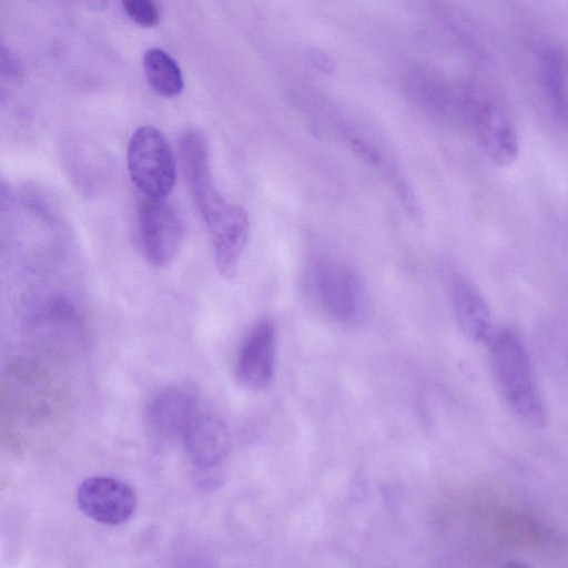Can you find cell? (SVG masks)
I'll return each mask as SVG.
<instances>
[{"mask_svg": "<svg viewBox=\"0 0 568 568\" xmlns=\"http://www.w3.org/2000/svg\"><path fill=\"white\" fill-rule=\"evenodd\" d=\"M487 345L497 387L508 407L525 423L544 426L547 412L521 336L503 327L495 329Z\"/></svg>", "mask_w": 568, "mask_h": 568, "instance_id": "1", "label": "cell"}, {"mask_svg": "<svg viewBox=\"0 0 568 568\" xmlns=\"http://www.w3.org/2000/svg\"><path fill=\"white\" fill-rule=\"evenodd\" d=\"M138 230L141 248L149 263L165 267L175 258L183 227L175 210L164 199H149L142 203Z\"/></svg>", "mask_w": 568, "mask_h": 568, "instance_id": "5", "label": "cell"}, {"mask_svg": "<svg viewBox=\"0 0 568 568\" xmlns=\"http://www.w3.org/2000/svg\"><path fill=\"white\" fill-rule=\"evenodd\" d=\"M0 73L10 82H18L22 79V65L18 57L4 45L0 50Z\"/></svg>", "mask_w": 568, "mask_h": 568, "instance_id": "15", "label": "cell"}, {"mask_svg": "<svg viewBox=\"0 0 568 568\" xmlns=\"http://www.w3.org/2000/svg\"><path fill=\"white\" fill-rule=\"evenodd\" d=\"M276 331L268 320L257 322L244 337L236 361V376L252 390L265 388L275 367Z\"/></svg>", "mask_w": 568, "mask_h": 568, "instance_id": "7", "label": "cell"}, {"mask_svg": "<svg viewBox=\"0 0 568 568\" xmlns=\"http://www.w3.org/2000/svg\"><path fill=\"white\" fill-rule=\"evenodd\" d=\"M182 438L190 459L201 468L223 462L231 445L226 424L212 414L195 413Z\"/></svg>", "mask_w": 568, "mask_h": 568, "instance_id": "9", "label": "cell"}, {"mask_svg": "<svg viewBox=\"0 0 568 568\" xmlns=\"http://www.w3.org/2000/svg\"><path fill=\"white\" fill-rule=\"evenodd\" d=\"M143 69L150 88L164 98L179 95L184 87L176 61L165 51L152 48L143 55Z\"/></svg>", "mask_w": 568, "mask_h": 568, "instance_id": "13", "label": "cell"}, {"mask_svg": "<svg viewBox=\"0 0 568 568\" xmlns=\"http://www.w3.org/2000/svg\"><path fill=\"white\" fill-rule=\"evenodd\" d=\"M312 283L324 310L337 322H356L365 304V290L358 273L332 257L318 258L312 267Z\"/></svg>", "mask_w": 568, "mask_h": 568, "instance_id": "4", "label": "cell"}, {"mask_svg": "<svg viewBox=\"0 0 568 568\" xmlns=\"http://www.w3.org/2000/svg\"><path fill=\"white\" fill-rule=\"evenodd\" d=\"M180 158L187 187L213 236L225 229L243 207L229 203L215 187L211 174L209 148L202 133L190 130L182 134Z\"/></svg>", "mask_w": 568, "mask_h": 568, "instance_id": "2", "label": "cell"}, {"mask_svg": "<svg viewBox=\"0 0 568 568\" xmlns=\"http://www.w3.org/2000/svg\"><path fill=\"white\" fill-rule=\"evenodd\" d=\"M471 119L477 139L487 156L498 165H509L519 155V136L505 110L494 102L473 104Z\"/></svg>", "mask_w": 568, "mask_h": 568, "instance_id": "8", "label": "cell"}, {"mask_svg": "<svg viewBox=\"0 0 568 568\" xmlns=\"http://www.w3.org/2000/svg\"><path fill=\"white\" fill-rule=\"evenodd\" d=\"M130 178L149 199H165L175 183V160L165 135L151 125L132 134L126 153Z\"/></svg>", "mask_w": 568, "mask_h": 568, "instance_id": "3", "label": "cell"}, {"mask_svg": "<svg viewBox=\"0 0 568 568\" xmlns=\"http://www.w3.org/2000/svg\"><path fill=\"white\" fill-rule=\"evenodd\" d=\"M311 61L314 67L323 72H331L334 69L333 62L329 57L318 50H313L311 53Z\"/></svg>", "mask_w": 568, "mask_h": 568, "instance_id": "16", "label": "cell"}, {"mask_svg": "<svg viewBox=\"0 0 568 568\" xmlns=\"http://www.w3.org/2000/svg\"><path fill=\"white\" fill-rule=\"evenodd\" d=\"M567 61L559 50L547 49L540 59V80L555 113L568 121Z\"/></svg>", "mask_w": 568, "mask_h": 568, "instance_id": "12", "label": "cell"}, {"mask_svg": "<svg viewBox=\"0 0 568 568\" xmlns=\"http://www.w3.org/2000/svg\"><path fill=\"white\" fill-rule=\"evenodd\" d=\"M195 413L192 396L174 387L158 392L146 408L149 425L156 435L164 438L183 437Z\"/></svg>", "mask_w": 568, "mask_h": 568, "instance_id": "11", "label": "cell"}, {"mask_svg": "<svg viewBox=\"0 0 568 568\" xmlns=\"http://www.w3.org/2000/svg\"><path fill=\"white\" fill-rule=\"evenodd\" d=\"M452 291L454 311L462 332L471 342L487 345L496 328L485 296L464 276L454 280Z\"/></svg>", "mask_w": 568, "mask_h": 568, "instance_id": "10", "label": "cell"}, {"mask_svg": "<svg viewBox=\"0 0 568 568\" xmlns=\"http://www.w3.org/2000/svg\"><path fill=\"white\" fill-rule=\"evenodd\" d=\"M121 4L138 26L152 28L158 24L160 13L154 0H120Z\"/></svg>", "mask_w": 568, "mask_h": 568, "instance_id": "14", "label": "cell"}, {"mask_svg": "<svg viewBox=\"0 0 568 568\" xmlns=\"http://www.w3.org/2000/svg\"><path fill=\"white\" fill-rule=\"evenodd\" d=\"M77 503L81 511L92 520L118 526L134 514L136 495L125 481L112 476H92L81 483L77 490Z\"/></svg>", "mask_w": 568, "mask_h": 568, "instance_id": "6", "label": "cell"}]
</instances>
